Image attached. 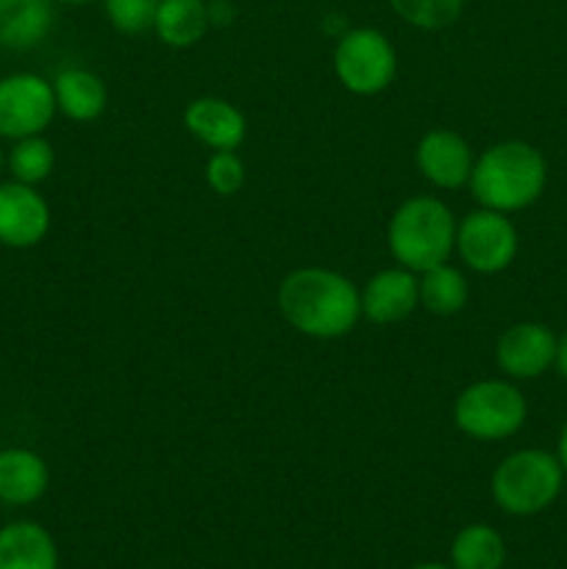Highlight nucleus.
<instances>
[{
    "label": "nucleus",
    "mask_w": 567,
    "mask_h": 569,
    "mask_svg": "<svg viewBox=\"0 0 567 569\" xmlns=\"http://www.w3.org/2000/svg\"><path fill=\"white\" fill-rule=\"evenodd\" d=\"M276 303L284 320L311 339L348 337L361 320V292L328 267H298L284 276Z\"/></svg>",
    "instance_id": "1"
},
{
    "label": "nucleus",
    "mask_w": 567,
    "mask_h": 569,
    "mask_svg": "<svg viewBox=\"0 0 567 569\" xmlns=\"http://www.w3.org/2000/svg\"><path fill=\"white\" fill-rule=\"evenodd\" d=\"M545 183H548L545 156L523 139H506L478 156L467 187L481 209L515 214L543 198Z\"/></svg>",
    "instance_id": "2"
},
{
    "label": "nucleus",
    "mask_w": 567,
    "mask_h": 569,
    "mask_svg": "<svg viewBox=\"0 0 567 569\" xmlns=\"http://www.w3.org/2000/svg\"><path fill=\"white\" fill-rule=\"evenodd\" d=\"M456 217L439 198L417 194L395 209L387 226L392 259L411 272H426L445 264L456 250Z\"/></svg>",
    "instance_id": "3"
},
{
    "label": "nucleus",
    "mask_w": 567,
    "mask_h": 569,
    "mask_svg": "<svg viewBox=\"0 0 567 569\" xmlns=\"http://www.w3.org/2000/svg\"><path fill=\"white\" fill-rule=\"evenodd\" d=\"M565 487V470H561L556 453L539 448L515 450L506 456L493 472L489 492L495 506L511 517H534L556 503Z\"/></svg>",
    "instance_id": "4"
},
{
    "label": "nucleus",
    "mask_w": 567,
    "mask_h": 569,
    "mask_svg": "<svg viewBox=\"0 0 567 569\" xmlns=\"http://www.w3.org/2000/svg\"><path fill=\"white\" fill-rule=\"evenodd\" d=\"M528 417V400L506 378H484L454 400V426L476 442H504Z\"/></svg>",
    "instance_id": "5"
},
{
    "label": "nucleus",
    "mask_w": 567,
    "mask_h": 569,
    "mask_svg": "<svg viewBox=\"0 0 567 569\" xmlns=\"http://www.w3.org/2000/svg\"><path fill=\"white\" fill-rule=\"evenodd\" d=\"M334 72L348 92L372 98L395 81L398 53L378 28H348L334 48Z\"/></svg>",
    "instance_id": "6"
},
{
    "label": "nucleus",
    "mask_w": 567,
    "mask_h": 569,
    "mask_svg": "<svg viewBox=\"0 0 567 569\" xmlns=\"http://www.w3.org/2000/svg\"><path fill=\"white\" fill-rule=\"evenodd\" d=\"M520 237L509 214L476 209L456 226V253L478 276H498L515 261Z\"/></svg>",
    "instance_id": "7"
},
{
    "label": "nucleus",
    "mask_w": 567,
    "mask_h": 569,
    "mask_svg": "<svg viewBox=\"0 0 567 569\" xmlns=\"http://www.w3.org/2000/svg\"><path fill=\"white\" fill-rule=\"evenodd\" d=\"M59 114L53 83L37 72H11L0 78V139L37 137Z\"/></svg>",
    "instance_id": "8"
},
{
    "label": "nucleus",
    "mask_w": 567,
    "mask_h": 569,
    "mask_svg": "<svg viewBox=\"0 0 567 569\" xmlns=\"http://www.w3.org/2000/svg\"><path fill=\"white\" fill-rule=\"evenodd\" d=\"M556 342H559V337L545 322H515L498 337L495 365L506 378L534 381L554 367Z\"/></svg>",
    "instance_id": "9"
},
{
    "label": "nucleus",
    "mask_w": 567,
    "mask_h": 569,
    "mask_svg": "<svg viewBox=\"0 0 567 569\" xmlns=\"http://www.w3.org/2000/svg\"><path fill=\"white\" fill-rule=\"evenodd\" d=\"M50 231V206L31 183L0 181V244L11 250L37 248Z\"/></svg>",
    "instance_id": "10"
},
{
    "label": "nucleus",
    "mask_w": 567,
    "mask_h": 569,
    "mask_svg": "<svg viewBox=\"0 0 567 569\" xmlns=\"http://www.w3.org/2000/svg\"><path fill=\"white\" fill-rule=\"evenodd\" d=\"M415 161L420 176L437 189L467 187L472 164H476L467 139L448 128H434V131L422 133L415 150Z\"/></svg>",
    "instance_id": "11"
},
{
    "label": "nucleus",
    "mask_w": 567,
    "mask_h": 569,
    "mask_svg": "<svg viewBox=\"0 0 567 569\" xmlns=\"http://www.w3.org/2000/svg\"><path fill=\"white\" fill-rule=\"evenodd\" d=\"M420 306V283L417 272L406 267L378 270L361 289V317L376 326H392L406 320Z\"/></svg>",
    "instance_id": "12"
},
{
    "label": "nucleus",
    "mask_w": 567,
    "mask_h": 569,
    "mask_svg": "<svg viewBox=\"0 0 567 569\" xmlns=\"http://www.w3.org/2000/svg\"><path fill=\"white\" fill-rule=\"evenodd\" d=\"M183 128L211 150H237L248 137V120L222 98H198L183 109Z\"/></svg>",
    "instance_id": "13"
},
{
    "label": "nucleus",
    "mask_w": 567,
    "mask_h": 569,
    "mask_svg": "<svg viewBox=\"0 0 567 569\" xmlns=\"http://www.w3.org/2000/svg\"><path fill=\"white\" fill-rule=\"evenodd\" d=\"M50 487L48 461L31 448L0 450V503L31 506L44 498Z\"/></svg>",
    "instance_id": "14"
},
{
    "label": "nucleus",
    "mask_w": 567,
    "mask_h": 569,
    "mask_svg": "<svg viewBox=\"0 0 567 569\" xmlns=\"http://www.w3.org/2000/svg\"><path fill=\"white\" fill-rule=\"evenodd\" d=\"M53 0H0V48L26 53L53 31Z\"/></svg>",
    "instance_id": "15"
},
{
    "label": "nucleus",
    "mask_w": 567,
    "mask_h": 569,
    "mask_svg": "<svg viewBox=\"0 0 567 569\" xmlns=\"http://www.w3.org/2000/svg\"><path fill=\"white\" fill-rule=\"evenodd\" d=\"M0 569H59L56 539L39 522H9L0 528Z\"/></svg>",
    "instance_id": "16"
},
{
    "label": "nucleus",
    "mask_w": 567,
    "mask_h": 569,
    "mask_svg": "<svg viewBox=\"0 0 567 569\" xmlns=\"http://www.w3.org/2000/svg\"><path fill=\"white\" fill-rule=\"evenodd\" d=\"M50 83H53L56 109L72 122H94L109 103L103 78L83 67H67Z\"/></svg>",
    "instance_id": "17"
},
{
    "label": "nucleus",
    "mask_w": 567,
    "mask_h": 569,
    "mask_svg": "<svg viewBox=\"0 0 567 569\" xmlns=\"http://www.w3.org/2000/svg\"><path fill=\"white\" fill-rule=\"evenodd\" d=\"M211 26L206 0H159L153 31L167 48H192L206 37Z\"/></svg>",
    "instance_id": "18"
},
{
    "label": "nucleus",
    "mask_w": 567,
    "mask_h": 569,
    "mask_svg": "<svg viewBox=\"0 0 567 569\" xmlns=\"http://www.w3.org/2000/svg\"><path fill=\"white\" fill-rule=\"evenodd\" d=\"M506 542L493 526L472 522L465 526L450 542V567L454 569H504Z\"/></svg>",
    "instance_id": "19"
},
{
    "label": "nucleus",
    "mask_w": 567,
    "mask_h": 569,
    "mask_svg": "<svg viewBox=\"0 0 567 569\" xmlns=\"http://www.w3.org/2000/svg\"><path fill=\"white\" fill-rule=\"evenodd\" d=\"M417 283H420V306L428 315L454 317L465 309L467 298H470L467 278L448 261L420 272Z\"/></svg>",
    "instance_id": "20"
},
{
    "label": "nucleus",
    "mask_w": 567,
    "mask_h": 569,
    "mask_svg": "<svg viewBox=\"0 0 567 569\" xmlns=\"http://www.w3.org/2000/svg\"><path fill=\"white\" fill-rule=\"evenodd\" d=\"M53 167L56 150L42 133L17 139V142H11L9 153H6V170L11 172V178L20 183H31V187H39L42 181H48Z\"/></svg>",
    "instance_id": "21"
},
{
    "label": "nucleus",
    "mask_w": 567,
    "mask_h": 569,
    "mask_svg": "<svg viewBox=\"0 0 567 569\" xmlns=\"http://www.w3.org/2000/svg\"><path fill=\"white\" fill-rule=\"evenodd\" d=\"M389 9L411 28L442 31L461 17L465 0H387Z\"/></svg>",
    "instance_id": "22"
},
{
    "label": "nucleus",
    "mask_w": 567,
    "mask_h": 569,
    "mask_svg": "<svg viewBox=\"0 0 567 569\" xmlns=\"http://www.w3.org/2000/svg\"><path fill=\"white\" fill-rule=\"evenodd\" d=\"M159 0H103V11L109 17L111 28L128 37L150 31L156 20Z\"/></svg>",
    "instance_id": "23"
},
{
    "label": "nucleus",
    "mask_w": 567,
    "mask_h": 569,
    "mask_svg": "<svg viewBox=\"0 0 567 569\" xmlns=\"http://www.w3.org/2000/svg\"><path fill=\"white\" fill-rule=\"evenodd\" d=\"M206 183L220 198H231L245 183V164L233 150H215L206 161Z\"/></svg>",
    "instance_id": "24"
},
{
    "label": "nucleus",
    "mask_w": 567,
    "mask_h": 569,
    "mask_svg": "<svg viewBox=\"0 0 567 569\" xmlns=\"http://www.w3.org/2000/svg\"><path fill=\"white\" fill-rule=\"evenodd\" d=\"M554 370L559 372L561 381L567 383V333H561L559 342H556V359H554Z\"/></svg>",
    "instance_id": "25"
},
{
    "label": "nucleus",
    "mask_w": 567,
    "mask_h": 569,
    "mask_svg": "<svg viewBox=\"0 0 567 569\" xmlns=\"http://www.w3.org/2000/svg\"><path fill=\"white\" fill-rule=\"evenodd\" d=\"M556 459H559L561 470H565V476H567V420L559 431V442H556Z\"/></svg>",
    "instance_id": "26"
},
{
    "label": "nucleus",
    "mask_w": 567,
    "mask_h": 569,
    "mask_svg": "<svg viewBox=\"0 0 567 569\" xmlns=\"http://www.w3.org/2000/svg\"><path fill=\"white\" fill-rule=\"evenodd\" d=\"M409 569H454V567L437 565V561H426V565H415V567H409Z\"/></svg>",
    "instance_id": "27"
},
{
    "label": "nucleus",
    "mask_w": 567,
    "mask_h": 569,
    "mask_svg": "<svg viewBox=\"0 0 567 569\" xmlns=\"http://www.w3.org/2000/svg\"><path fill=\"white\" fill-rule=\"evenodd\" d=\"M53 3H61V6H83V3H94V0H53Z\"/></svg>",
    "instance_id": "28"
},
{
    "label": "nucleus",
    "mask_w": 567,
    "mask_h": 569,
    "mask_svg": "<svg viewBox=\"0 0 567 569\" xmlns=\"http://www.w3.org/2000/svg\"><path fill=\"white\" fill-rule=\"evenodd\" d=\"M3 167H6V153L3 148H0V176H3Z\"/></svg>",
    "instance_id": "29"
}]
</instances>
